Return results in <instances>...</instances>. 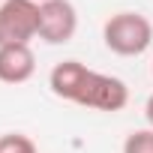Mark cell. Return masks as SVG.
Listing matches in <instances>:
<instances>
[{
	"mask_svg": "<svg viewBox=\"0 0 153 153\" xmlns=\"http://www.w3.org/2000/svg\"><path fill=\"white\" fill-rule=\"evenodd\" d=\"M48 87L54 96L75 102L81 108H93V111H123L129 102V87L114 78V75L87 69L78 60H60L51 75H48Z\"/></svg>",
	"mask_w": 153,
	"mask_h": 153,
	"instance_id": "cell-1",
	"label": "cell"
},
{
	"mask_svg": "<svg viewBox=\"0 0 153 153\" xmlns=\"http://www.w3.org/2000/svg\"><path fill=\"white\" fill-rule=\"evenodd\" d=\"M105 48L120 57H138L153 45V24L141 12H114L102 24Z\"/></svg>",
	"mask_w": 153,
	"mask_h": 153,
	"instance_id": "cell-2",
	"label": "cell"
},
{
	"mask_svg": "<svg viewBox=\"0 0 153 153\" xmlns=\"http://www.w3.org/2000/svg\"><path fill=\"white\" fill-rule=\"evenodd\" d=\"M39 36L36 0H3L0 3V45H30Z\"/></svg>",
	"mask_w": 153,
	"mask_h": 153,
	"instance_id": "cell-3",
	"label": "cell"
},
{
	"mask_svg": "<svg viewBox=\"0 0 153 153\" xmlns=\"http://www.w3.org/2000/svg\"><path fill=\"white\" fill-rule=\"evenodd\" d=\"M78 30V12L69 0L39 3V39L48 45H66Z\"/></svg>",
	"mask_w": 153,
	"mask_h": 153,
	"instance_id": "cell-4",
	"label": "cell"
},
{
	"mask_svg": "<svg viewBox=\"0 0 153 153\" xmlns=\"http://www.w3.org/2000/svg\"><path fill=\"white\" fill-rule=\"evenodd\" d=\"M36 72V54L30 45H0V81L24 84Z\"/></svg>",
	"mask_w": 153,
	"mask_h": 153,
	"instance_id": "cell-5",
	"label": "cell"
},
{
	"mask_svg": "<svg viewBox=\"0 0 153 153\" xmlns=\"http://www.w3.org/2000/svg\"><path fill=\"white\" fill-rule=\"evenodd\" d=\"M123 153H153V129H135L123 141Z\"/></svg>",
	"mask_w": 153,
	"mask_h": 153,
	"instance_id": "cell-6",
	"label": "cell"
},
{
	"mask_svg": "<svg viewBox=\"0 0 153 153\" xmlns=\"http://www.w3.org/2000/svg\"><path fill=\"white\" fill-rule=\"evenodd\" d=\"M0 153H36V144L21 132H6L0 135Z\"/></svg>",
	"mask_w": 153,
	"mask_h": 153,
	"instance_id": "cell-7",
	"label": "cell"
},
{
	"mask_svg": "<svg viewBox=\"0 0 153 153\" xmlns=\"http://www.w3.org/2000/svg\"><path fill=\"white\" fill-rule=\"evenodd\" d=\"M144 117H147V123H150V129H153V93H150L147 102H144Z\"/></svg>",
	"mask_w": 153,
	"mask_h": 153,
	"instance_id": "cell-8",
	"label": "cell"
},
{
	"mask_svg": "<svg viewBox=\"0 0 153 153\" xmlns=\"http://www.w3.org/2000/svg\"><path fill=\"white\" fill-rule=\"evenodd\" d=\"M36 3H45V0H36Z\"/></svg>",
	"mask_w": 153,
	"mask_h": 153,
	"instance_id": "cell-9",
	"label": "cell"
},
{
	"mask_svg": "<svg viewBox=\"0 0 153 153\" xmlns=\"http://www.w3.org/2000/svg\"><path fill=\"white\" fill-rule=\"evenodd\" d=\"M0 3H3V0H0Z\"/></svg>",
	"mask_w": 153,
	"mask_h": 153,
	"instance_id": "cell-10",
	"label": "cell"
}]
</instances>
